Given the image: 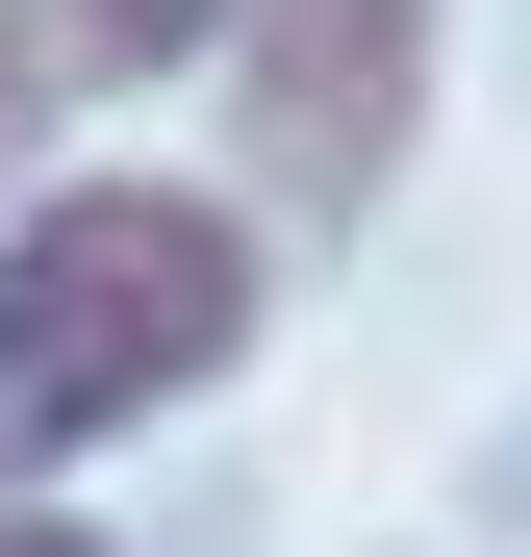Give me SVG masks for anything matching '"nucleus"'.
<instances>
[{"label":"nucleus","mask_w":531,"mask_h":557,"mask_svg":"<svg viewBox=\"0 0 531 557\" xmlns=\"http://www.w3.org/2000/svg\"><path fill=\"white\" fill-rule=\"evenodd\" d=\"M0 557H76V532H0Z\"/></svg>","instance_id":"39448f33"},{"label":"nucleus","mask_w":531,"mask_h":557,"mask_svg":"<svg viewBox=\"0 0 531 557\" xmlns=\"http://www.w3.org/2000/svg\"><path fill=\"white\" fill-rule=\"evenodd\" d=\"M228 355H253L228 203H177V177H76L26 253H0V482L76 456V431H127V406H177V381H228Z\"/></svg>","instance_id":"f257e3e1"},{"label":"nucleus","mask_w":531,"mask_h":557,"mask_svg":"<svg viewBox=\"0 0 531 557\" xmlns=\"http://www.w3.org/2000/svg\"><path fill=\"white\" fill-rule=\"evenodd\" d=\"M228 51H253V152H279V177H380L430 0H228Z\"/></svg>","instance_id":"f03ea898"},{"label":"nucleus","mask_w":531,"mask_h":557,"mask_svg":"<svg viewBox=\"0 0 531 557\" xmlns=\"http://www.w3.org/2000/svg\"><path fill=\"white\" fill-rule=\"evenodd\" d=\"M0 102H26V26H0Z\"/></svg>","instance_id":"20e7f679"},{"label":"nucleus","mask_w":531,"mask_h":557,"mask_svg":"<svg viewBox=\"0 0 531 557\" xmlns=\"http://www.w3.org/2000/svg\"><path fill=\"white\" fill-rule=\"evenodd\" d=\"M51 26H76V51H127V76H152V26H203V0H51Z\"/></svg>","instance_id":"7ed1b4c3"}]
</instances>
